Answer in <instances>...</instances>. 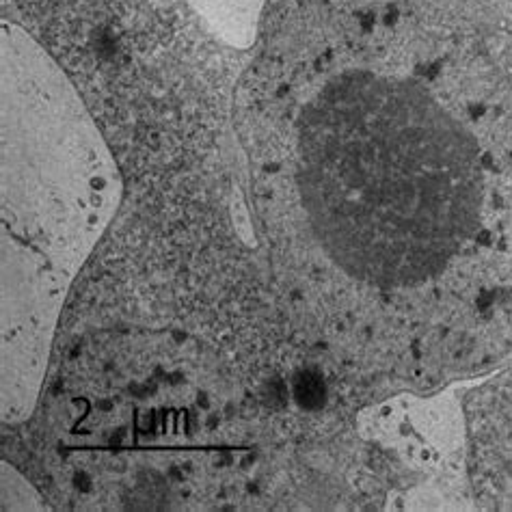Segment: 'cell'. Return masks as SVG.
<instances>
[{"label": "cell", "mask_w": 512, "mask_h": 512, "mask_svg": "<svg viewBox=\"0 0 512 512\" xmlns=\"http://www.w3.org/2000/svg\"><path fill=\"white\" fill-rule=\"evenodd\" d=\"M212 35L234 48H249L258 37L266 0H186Z\"/></svg>", "instance_id": "cell-3"}, {"label": "cell", "mask_w": 512, "mask_h": 512, "mask_svg": "<svg viewBox=\"0 0 512 512\" xmlns=\"http://www.w3.org/2000/svg\"><path fill=\"white\" fill-rule=\"evenodd\" d=\"M111 152L70 80L20 26L3 22V266L74 268L119 201Z\"/></svg>", "instance_id": "cell-2"}, {"label": "cell", "mask_w": 512, "mask_h": 512, "mask_svg": "<svg viewBox=\"0 0 512 512\" xmlns=\"http://www.w3.org/2000/svg\"><path fill=\"white\" fill-rule=\"evenodd\" d=\"M242 109L251 193L281 262L335 322L458 363L512 344V262L489 234L493 169L467 106L422 67L350 55Z\"/></svg>", "instance_id": "cell-1"}]
</instances>
